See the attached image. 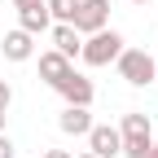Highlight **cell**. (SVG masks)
<instances>
[{
  "instance_id": "obj_1",
  "label": "cell",
  "mask_w": 158,
  "mask_h": 158,
  "mask_svg": "<svg viewBox=\"0 0 158 158\" xmlns=\"http://www.w3.org/2000/svg\"><path fill=\"white\" fill-rule=\"evenodd\" d=\"M123 53V35L118 31H92V35H84V48H79V57H84L88 66H110L114 57Z\"/></svg>"
},
{
  "instance_id": "obj_2",
  "label": "cell",
  "mask_w": 158,
  "mask_h": 158,
  "mask_svg": "<svg viewBox=\"0 0 158 158\" xmlns=\"http://www.w3.org/2000/svg\"><path fill=\"white\" fill-rule=\"evenodd\" d=\"M114 66H118V75H123L132 88H145V84H154V66L158 62H154L145 48H123V53L114 57Z\"/></svg>"
},
{
  "instance_id": "obj_3",
  "label": "cell",
  "mask_w": 158,
  "mask_h": 158,
  "mask_svg": "<svg viewBox=\"0 0 158 158\" xmlns=\"http://www.w3.org/2000/svg\"><path fill=\"white\" fill-rule=\"evenodd\" d=\"M70 27L79 35H92V31H106L110 27V0H79V9L70 18Z\"/></svg>"
},
{
  "instance_id": "obj_4",
  "label": "cell",
  "mask_w": 158,
  "mask_h": 158,
  "mask_svg": "<svg viewBox=\"0 0 158 158\" xmlns=\"http://www.w3.org/2000/svg\"><path fill=\"white\" fill-rule=\"evenodd\" d=\"M118 149H123L118 127H110V123H92V127H88V154H97V158H118Z\"/></svg>"
},
{
  "instance_id": "obj_5",
  "label": "cell",
  "mask_w": 158,
  "mask_h": 158,
  "mask_svg": "<svg viewBox=\"0 0 158 158\" xmlns=\"http://www.w3.org/2000/svg\"><path fill=\"white\" fill-rule=\"evenodd\" d=\"M57 92L66 97V106H92V97H97V88H92V79H84L79 70H70L62 84H57Z\"/></svg>"
},
{
  "instance_id": "obj_6",
  "label": "cell",
  "mask_w": 158,
  "mask_h": 158,
  "mask_svg": "<svg viewBox=\"0 0 158 158\" xmlns=\"http://www.w3.org/2000/svg\"><path fill=\"white\" fill-rule=\"evenodd\" d=\"M70 70H75V66H70V57H62L57 48H48V53H40V79H44L48 88H57V84H62V79H66Z\"/></svg>"
},
{
  "instance_id": "obj_7",
  "label": "cell",
  "mask_w": 158,
  "mask_h": 158,
  "mask_svg": "<svg viewBox=\"0 0 158 158\" xmlns=\"http://www.w3.org/2000/svg\"><path fill=\"white\" fill-rule=\"evenodd\" d=\"M0 53H5V62H31V53H35V35H27L22 27H18V31H5Z\"/></svg>"
},
{
  "instance_id": "obj_8",
  "label": "cell",
  "mask_w": 158,
  "mask_h": 158,
  "mask_svg": "<svg viewBox=\"0 0 158 158\" xmlns=\"http://www.w3.org/2000/svg\"><path fill=\"white\" fill-rule=\"evenodd\" d=\"M48 35H53V48L62 53V57H79V48H84V35H79L70 22H57V27H48Z\"/></svg>"
},
{
  "instance_id": "obj_9",
  "label": "cell",
  "mask_w": 158,
  "mask_h": 158,
  "mask_svg": "<svg viewBox=\"0 0 158 158\" xmlns=\"http://www.w3.org/2000/svg\"><path fill=\"white\" fill-rule=\"evenodd\" d=\"M57 127H62L66 136H88V127H92L88 106H66L62 114H57Z\"/></svg>"
},
{
  "instance_id": "obj_10",
  "label": "cell",
  "mask_w": 158,
  "mask_h": 158,
  "mask_svg": "<svg viewBox=\"0 0 158 158\" xmlns=\"http://www.w3.org/2000/svg\"><path fill=\"white\" fill-rule=\"evenodd\" d=\"M123 136V158H149V145H154V127H141V132H118Z\"/></svg>"
},
{
  "instance_id": "obj_11",
  "label": "cell",
  "mask_w": 158,
  "mask_h": 158,
  "mask_svg": "<svg viewBox=\"0 0 158 158\" xmlns=\"http://www.w3.org/2000/svg\"><path fill=\"white\" fill-rule=\"evenodd\" d=\"M18 27H22L27 35H44V31L53 27V18H48L44 5H35V9H18Z\"/></svg>"
},
{
  "instance_id": "obj_12",
  "label": "cell",
  "mask_w": 158,
  "mask_h": 158,
  "mask_svg": "<svg viewBox=\"0 0 158 158\" xmlns=\"http://www.w3.org/2000/svg\"><path fill=\"white\" fill-rule=\"evenodd\" d=\"M44 9H48V18H57V22H70L75 9H79V0H44Z\"/></svg>"
},
{
  "instance_id": "obj_13",
  "label": "cell",
  "mask_w": 158,
  "mask_h": 158,
  "mask_svg": "<svg viewBox=\"0 0 158 158\" xmlns=\"http://www.w3.org/2000/svg\"><path fill=\"white\" fill-rule=\"evenodd\" d=\"M9 106H13V88L0 79V110H9Z\"/></svg>"
},
{
  "instance_id": "obj_14",
  "label": "cell",
  "mask_w": 158,
  "mask_h": 158,
  "mask_svg": "<svg viewBox=\"0 0 158 158\" xmlns=\"http://www.w3.org/2000/svg\"><path fill=\"white\" fill-rule=\"evenodd\" d=\"M13 154H18V149H13V141H9L5 132H0V158H13Z\"/></svg>"
},
{
  "instance_id": "obj_15",
  "label": "cell",
  "mask_w": 158,
  "mask_h": 158,
  "mask_svg": "<svg viewBox=\"0 0 158 158\" xmlns=\"http://www.w3.org/2000/svg\"><path fill=\"white\" fill-rule=\"evenodd\" d=\"M40 158H75V154H66V149H44Z\"/></svg>"
},
{
  "instance_id": "obj_16",
  "label": "cell",
  "mask_w": 158,
  "mask_h": 158,
  "mask_svg": "<svg viewBox=\"0 0 158 158\" xmlns=\"http://www.w3.org/2000/svg\"><path fill=\"white\" fill-rule=\"evenodd\" d=\"M35 5H44V0H13V9H35Z\"/></svg>"
},
{
  "instance_id": "obj_17",
  "label": "cell",
  "mask_w": 158,
  "mask_h": 158,
  "mask_svg": "<svg viewBox=\"0 0 158 158\" xmlns=\"http://www.w3.org/2000/svg\"><path fill=\"white\" fill-rule=\"evenodd\" d=\"M5 118H9V110H0V132H5Z\"/></svg>"
},
{
  "instance_id": "obj_18",
  "label": "cell",
  "mask_w": 158,
  "mask_h": 158,
  "mask_svg": "<svg viewBox=\"0 0 158 158\" xmlns=\"http://www.w3.org/2000/svg\"><path fill=\"white\" fill-rule=\"evenodd\" d=\"M149 158H158V141H154V145H149Z\"/></svg>"
},
{
  "instance_id": "obj_19",
  "label": "cell",
  "mask_w": 158,
  "mask_h": 158,
  "mask_svg": "<svg viewBox=\"0 0 158 158\" xmlns=\"http://www.w3.org/2000/svg\"><path fill=\"white\" fill-rule=\"evenodd\" d=\"M75 158H97V154H75Z\"/></svg>"
},
{
  "instance_id": "obj_20",
  "label": "cell",
  "mask_w": 158,
  "mask_h": 158,
  "mask_svg": "<svg viewBox=\"0 0 158 158\" xmlns=\"http://www.w3.org/2000/svg\"><path fill=\"white\" fill-rule=\"evenodd\" d=\"M132 5H149V0H132Z\"/></svg>"
},
{
  "instance_id": "obj_21",
  "label": "cell",
  "mask_w": 158,
  "mask_h": 158,
  "mask_svg": "<svg viewBox=\"0 0 158 158\" xmlns=\"http://www.w3.org/2000/svg\"><path fill=\"white\" fill-rule=\"evenodd\" d=\"M154 84H158V66H154Z\"/></svg>"
}]
</instances>
